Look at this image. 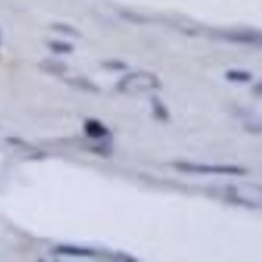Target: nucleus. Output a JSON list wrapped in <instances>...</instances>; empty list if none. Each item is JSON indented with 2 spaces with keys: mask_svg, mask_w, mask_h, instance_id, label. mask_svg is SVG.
<instances>
[{
  "mask_svg": "<svg viewBox=\"0 0 262 262\" xmlns=\"http://www.w3.org/2000/svg\"><path fill=\"white\" fill-rule=\"evenodd\" d=\"M160 87V81L158 77L150 72H135L118 82V90L127 95H138L156 90Z\"/></svg>",
  "mask_w": 262,
  "mask_h": 262,
  "instance_id": "nucleus-1",
  "label": "nucleus"
},
{
  "mask_svg": "<svg viewBox=\"0 0 262 262\" xmlns=\"http://www.w3.org/2000/svg\"><path fill=\"white\" fill-rule=\"evenodd\" d=\"M178 170L186 173L196 174H219V176H245L247 173L245 168L237 165H210V164H197V163H174Z\"/></svg>",
  "mask_w": 262,
  "mask_h": 262,
  "instance_id": "nucleus-2",
  "label": "nucleus"
},
{
  "mask_svg": "<svg viewBox=\"0 0 262 262\" xmlns=\"http://www.w3.org/2000/svg\"><path fill=\"white\" fill-rule=\"evenodd\" d=\"M222 37L225 40L241 45H262V33L257 30H229L222 32Z\"/></svg>",
  "mask_w": 262,
  "mask_h": 262,
  "instance_id": "nucleus-3",
  "label": "nucleus"
},
{
  "mask_svg": "<svg viewBox=\"0 0 262 262\" xmlns=\"http://www.w3.org/2000/svg\"><path fill=\"white\" fill-rule=\"evenodd\" d=\"M237 118L242 123L243 128L247 132L253 133V135H260L262 132V117L256 112L251 109H245L241 107L237 112Z\"/></svg>",
  "mask_w": 262,
  "mask_h": 262,
  "instance_id": "nucleus-4",
  "label": "nucleus"
},
{
  "mask_svg": "<svg viewBox=\"0 0 262 262\" xmlns=\"http://www.w3.org/2000/svg\"><path fill=\"white\" fill-rule=\"evenodd\" d=\"M84 132L89 137L94 138V140H101L109 136V130L107 128L102 124L101 122L95 119H90L84 123Z\"/></svg>",
  "mask_w": 262,
  "mask_h": 262,
  "instance_id": "nucleus-5",
  "label": "nucleus"
},
{
  "mask_svg": "<svg viewBox=\"0 0 262 262\" xmlns=\"http://www.w3.org/2000/svg\"><path fill=\"white\" fill-rule=\"evenodd\" d=\"M56 252L60 255L73 256V257H95L96 256V252L94 250L77 247V246H59L56 248Z\"/></svg>",
  "mask_w": 262,
  "mask_h": 262,
  "instance_id": "nucleus-6",
  "label": "nucleus"
},
{
  "mask_svg": "<svg viewBox=\"0 0 262 262\" xmlns=\"http://www.w3.org/2000/svg\"><path fill=\"white\" fill-rule=\"evenodd\" d=\"M227 79L232 82H238V83H246V82H250L252 79V74L250 72L241 71V69H232V71H228L225 74Z\"/></svg>",
  "mask_w": 262,
  "mask_h": 262,
  "instance_id": "nucleus-7",
  "label": "nucleus"
},
{
  "mask_svg": "<svg viewBox=\"0 0 262 262\" xmlns=\"http://www.w3.org/2000/svg\"><path fill=\"white\" fill-rule=\"evenodd\" d=\"M50 48H51V50H54L55 53H59V54L71 53L72 51L71 45H68V43H64V42H58V41H54V42H51Z\"/></svg>",
  "mask_w": 262,
  "mask_h": 262,
  "instance_id": "nucleus-8",
  "label": "nucleus"
},
{
  "mask_svg": "<svg viewBox=\"0 0 262 262\" xmlns=\"http://www.w3.org/2000/svg\"><path fill=\"white\" fill-rule=\"evenodd\" d=\"M154 110H155V114L158 115L160 119H161V118H163V119H165V118L168 117V113H166L165 107H164L163 105H161L159 101L154 102Z\"/></svg>",
  "mask_w": 262,
  "mask_h": 262,
  "instance_id": "nucleus-9",
  "label": "nucleus"
},
{
  "mask_svg": "<svg viewBox=\"0 0 262 262\" xmlns=\"http://www.w3.org/2000/svg\"><path fill=\"white\" fill-rule=\"evenodd\" d=\"M253 90H255L256 94L260 95V96H262V82H260V83L256 84V86L253 87Z\"/></svg>",
  "mask_w": 262,
  "mask_h": 262,
  "instance_id": "nucleus-10",
  "label": "nucleus"
},
{
  "mask_svg": "<svg viewBox=\"0 0 262 262\" xmlns=\"http://www.w3.org/2000/svg\"><path fill=\"white\" fill-rule=\"evenodd\" d=\"M261 189H262V187H261Z\"/></svg>",
  "mask_w": 262,
  "mask_h": 262,
  "instance_id": "nucleus-11",
  "label": "nucleus"
}]
</instances>
